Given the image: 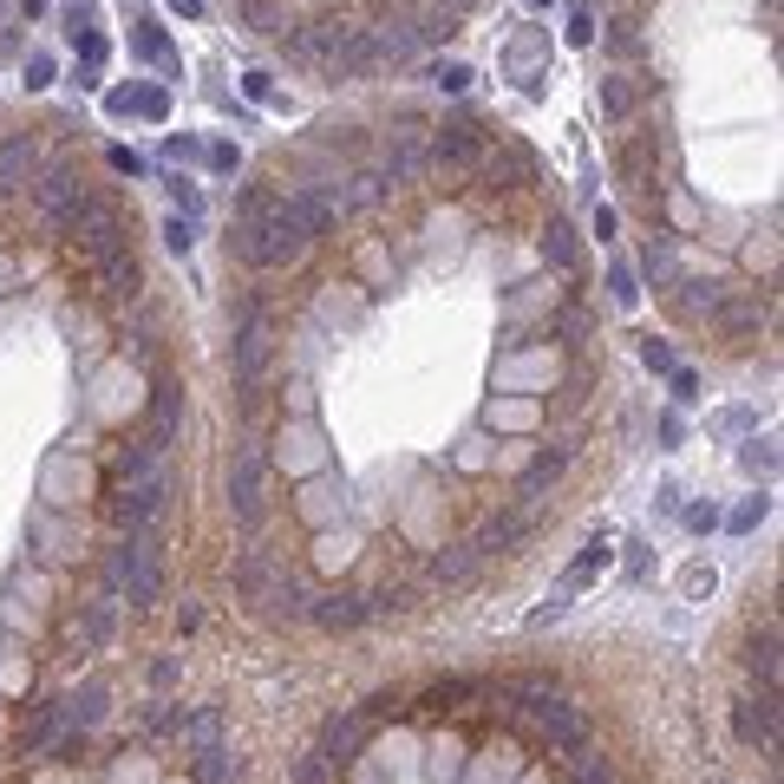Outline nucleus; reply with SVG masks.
I'll return each instance as SVG.
<instances>
[{
    "label": "nucleus",
    "mask_w": 784,
    "mask_h": 784,
    "mask_svg": "<svg viewBox=\"0 0 784 784\" xmlns=\"http://www.w3.org/2000/svg\"><path fill=\"white\" fill-rule=\"evenodd\" d=\"M98 197H92V184L72 170V164H53V170H40V184H33V210L46 216L53 229H72L79 216L92 210Z\"/></svg>",
    "instance_id": "nucleus-1"
},
{
    "label": "nucleus",
    "mask_w": 784,
    "mask_h": 784,
    "mask_svg": "<svg viewBox=\"0 0 784 784\" xmlns=\"http://www.w3.org/2000/svg\"><path fill=\"white\" fill-rule=\"evenodd\" d=\"M229 503H236L242 530L262 523V445H255V438L236 445V464H229Z\"/></svg>",
    "instance_id": "nucleus-2"
},
{
    "label": "nucleus",
    "mask_w": 784,
    "mask_h": 784,
    "mask_svg": "<svg viewBox=\"0 0 784 784\" xmlns=\"http://www.w3.org/2000/svg\"><path fill=\"white\" fill-rule=\"evenodd\" d=\"M431 157H438V164H478V157H484V132H478L471 118H445V125L431 132Z\"/></svg>",
    "instance_id": "nucleus-3"
},
{
    "label": "nucleus",
    "mask_w": 784,
    "mask_h": 784,
    "mask_svg": "<svg viewBox=\"0 0 784 784\" xmlns=\"http://www.w3.org/2000/svg\"><path fill=\"white\" fill-rule=\"evenodd\" d=\"M536 725H543L563 752H582V745H588V725H582V713H575V707H563V700H550V693L536 700Z\"/></svg>",
    "instance_id": "nucleus-4"
},
{
    "label": "nucleus",
    "mask_w": 784,
    "mask_h": 784,
    "mask_svg": "<svg viewBox=\"0 0 784 784\" xmlns=\"http://www.w3.org/2000/svg\"><path fill=\"white\" fill-rule=\"evenodd\" d=\"M92 282H98V294H112V301H125V294H138V262H132V249H118V255H105V262H92L85 269Z\"/></svg>",
    "instance_id": "nucleus-5"
},
{
    "label": "nucleus",
    "mask_w": 784,
    "mask_h": 784,
    "mask_svg": "<svg viewBox=\"0 0 784 784\" xmlns=\"http://www.w3.org/2000/svg\"><path fill=\"white\" fill-rule=\"evenodd\" d=\"M386 177H393V184H419V177H426V144H419V132H393Z\"/></svg>",
    "instance_id": "nucleus-6"
},
{
    "label": "nucleus",
    "mask_w": 784,
    "mask_h": 784,
    "mask_svg": "<svg viewBox=\"0 0 784 784\" xmlns=\"http://www.w3.org/2000/svg\"><path fill=\"white\" fill-rule=\"evenodd\" d=\"M327 197H334V210H373V203L386 197V170H354V177L334 184Z\"/></svg>",
    "instance_id": "nucleus-7"
},
{
    "label": "nucleus",
    "mask_w": 784,
    "mask_h": 784,
    "mask_svg": "<svg viewBox=\"0 0 784 784\" xmlns=\"http://www.w3.org/2000/svg\"><path fill=\"white\" fill-rule=\"evenodd\" d=\"M288 216H294L307 236H327L341 210H334V197H327V190H294V197H288Z\"/></svg>",
    "instance_id": "nucleus-8"
},
{
    "label": "nucleus",
    "mask_w": 784,
    "mask_h": 784,
    "mask_svg": "<svg viewBox=\"0 0 784 784\" xmlns=\"http://www.w3.org/2000/svg\"><path fill=\"white\" fill-rule=\"evenodd\" d=\"M262 359H269V321L242 314V334H236V373H242V379H255V373H262Z\"/></svg>",
    "instance_id": "nucleus-9"
},
{
    "label": "nucleus",
    "mask_w": 784,
    "mask_h": 784,
    "mask_svg": "<svg viewBox=\"0 0 784 784\" xmlns=\"http://www.w3.org/2000/svg\"><path fill=\"white\" fill-rule=\"evenodd\" d=\"M359 615H366V602H359V595H347V588H334V595H321V602H314V621H321L327 635L359 628Z\"/></svg>",
    "instance_id": "nucleus-10"
},
{
    "label": "nucleus",
    "mask_w": 784,
    "mask_h": 784,
    "mask_svg": "<svg viewBox=\"0 0 784 784\" xmlns=\"http://www.w3.org/2000/svg\"><path fill=\"white\" fill-rule=\"evenodd\" d=\"M713 314H719V327H725L732 341H752V334H759V301H752V294H725Z\"/></svg>",
    "instance_id": "nucleus-11"
},
{
    "label": "nucleus",
    "mask_w": 784,
    "mask_h": 784,
    "mask_svg": "<svg viewBox=\"0 0 784 784\" xmlns=\"http://www.w3.org/2000/svg\"><path fill=\"white\" fill-rule=\"evenodd\" d=\"M478 563H484V550H478V543H458L451 556H438V563H431V582L458 588V582H471V575H478Z\"/></svg>",
    "instance_id": "nucleus-12"
},
{
    "label": "nucleus",
    "mask_w": 784,
    "mask_h": 784,
    "mask_svg": "<svg viewBox=\"0 0 784 784\" xmlns=\"http://www.w3.org/2000/svg\"><path fill=\"white\" fill-rule=\"evenodd\" d=\"M40 170V150H33V138H7L0 144V184H27Z\"/></svg>",
    "instance_id": "nucleus-13"
},
{
    "label": "nucleus",
    "mask_w": 784,
    "mask_h": 784,
    "mask_svg": "<svg viewBox=\"0 0 784 784\" xmlns=\"http://www.w3.org/2000/svg\"><path fill=\"white\" fill-rule=\"evenodd\" d=\"M236 588H242V595H255V602L275 588V569H269V556H262V550H242V556H236Z\"/></svg>",
    "instance_id": "nucleus-14"
},
{
    "label": "nucleus",
    "mask_w": 784,
    "mask_h": 784,
    "mask_svg": "<svg viewBox=\"0 0 784 784\" xmlns=\"http://www.w3.org/2000/svg\"><path fill=\"white\" fill-rule=\"evenodd\" d=\"M177 419H184V393H170V386H164V393H157V406H150V445H157V451L177 438Z\"/></svg>",
    "instance_id": "nucleus-15"
},
{
    "label": "nucleus",
    "mask_w": 784,
    "mask_h": 784,
    "mask_svg": "<svg viewBox=\"0 0 784 784\" xmlns=\"http://www.w3.org/2000/svg\"><path fill=\"white\" fill-rule=\"evenodd\" d=\"M739 732L745 739H765V745H778V700L765 693V700H752L745 713H739Z\"/></svg>",
    "instance_id": "nucleus-16"
},
{
    "label": "nucleus",
    "mask_w": 784,
    "mask_h": 784,
    "mask_svg": "<svg viewBox=\"0 0 784 784\" xmlns=\"http://www.w3.org/2000/svg\"><path fill=\"white\" fill-rule=\"evenodd\" d=\"M635 98H641V92H635L621 72H615V79H602V112H608V118H628V112H635Z\"/></svg>",
    "instance_id": "nucleus-17"
},
{
    "label": "nucleus",
    "mask_w": 784,
    "mask_h": 784,
    "mask_svg": "<svg viewBox=\"0 0 784 784\" xmlns=\"http://www.w3.org/2000/svg\"><path fill=\"white\" fill-rule=\"evenodd\" d=\"M66 713L79 719V725H92V719L105 713V687H79V693L66 700Z\"/></svg>",
    "instance_id": "nucleus-18"
},
{
    "label": "nucleus",
    "mask_w": 784,
    "mask_h": 784,
    "mask_svg": "<svg viewBox=\"0 0 784 784\" xmlns=\"http://www.w3.org/2000/svg\"><path fill=\"white\" fill-rule=\"evenodd\" d=\"M216 732H222V713H216V707H203V713L190 719V752H210Z\"/></svg>",
    "instance_id": "nucleus-19"
},
{
    "label": "nucleus",
    "mask_w": 784,
    "mask_h": 784,
    "mask_svg": "<svg viewBox=\"0 0 784 784\" xmlns=\"http://www.w3.org/2000/svg\"><path fill=\"white\" fill-rule=\"evenodd\" d=\"M687 288H693V294H687V314H693V321L713 314L719 301H725V288H719V282H687Z\"/></svg>",
    "instance_id": "nucleus-20"
},
{
    "label": "nucleus",
    "mask_w": 784,
    "mask_h": 784,
    "mask_svg": "<svg viewBox=\"0 0 784 784\" xmlns=\"http://www.w3.org/2000/svg\"><path fill=\"white\" fill-rule=\"evenodd\" d=\"M752 667H759V673H765V687H772V680H778V635H765V641L752 647Z\"/></svg>",
    "instance_id": "nucleus-21"
},
{
    "label": "nucleus",
    "mask_w": 784,
    "mask_h": 784,
    "mask_svg": "<svg viewBox=\"0 0 784 784\" xmlns=\"http://www.w3.org/2000/svg\"><path fill=\"white\" fill-rule=\"evenodd\" d=\"M543 249H550L556 262H575V236L563 229V222H550V242H543Z\"/></svg>",
    "instance_id": "nucleus-22"
},
{
    "label": "nucleus",
    "mask_w": 784,
    "mask_h": 784,
    "mask_svg": "<svg viewBox=\"0 0 784 784\" xmlns=\"http://www.w3.org/2000/svg\"><path fill=\"white\" fill-rule=\"evenodd\" d=\"M294 784H327V759H321V752H307V759L294 765Z\"/></svg>",
    "instance_id": "nucleus-23"
},
{
    "label": "nucleus",
    "mask_w": 784,
    "mask_h": 784,
    "mask_svg": "<svg viewBox=\"0 0 784 784\" xmlns=\"http://www.w3.org/2000/svg\"><path fill=\"white\" fill-rule=\"evenodd\" d=\"M249 20H255V27H262V33H282V13H275V7H269V0H249Z\"/></svg>",
    "instance_id": "nucleus-24"
},
{
    "label": "nucleus",
    "mask_w": 784,
    "mask_h": 784,
    "mask_svg": "<svg viewBox=\"0 0 784 784\" xmlns=\"http://www.w3.org/2000/svg\"><path fill=\"white\" fill-rule=\"evenodd\" d=\"M438 85H445V92H458V85H471V66H458V60H451V66H438Z\"/></svg>",
    "instance_id": "nucleus-25"
},
{
    "label": "nucleus",
    "mask_w": 784,
    "mask_h": 784,
    "mask_svg": "<svg viewBox=\"0 0 784 784\" xmlns=\"http://www.w3.org/2000/svg\"><path fill=\"white\" fill-rule=\"evenodd\" d=\"M582 784H615V772L608 765H582Z\"/></svg>",
    "instance_id": "nucleus-26"
},
{
    "label": "nucleus",
    "mask_w": 784,
    "mask_h": 784,
    "mask_svg": "<svg viewBox=\"0 0 784 784\" xmlns=\"http://www.w3.org/2000/svg\"><path fill=\"white\" fill-rule=\"evenodd\" d=\"M170 7H184V13H197V7H203V0H170Z\"/></svg>",
    "instance_id": "nucleus-27"
}]
</instances>
